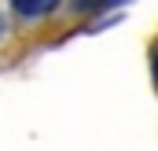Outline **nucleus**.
Returning <instances> with one entry per match:
<instances>
[{"label":"nucleus","instance_id":"2","mask_svg":"<svg viewBox=\"0 0 158 151\" xmlns=\"http://www.w3.org/2000/svg\"><path fill=\"white\" fill-rule=\"evenodd\" d=\"M107 0H74V7L77 11H96V7H103Z\"/></svg>","mask_w":158,"mask_h":151},{"label":"nucleus","instance_id":"1","mask_svg":"<svg viewBox=\"0 0 158 151\" xmlns=\"http://www.w3.org/2000/svg\"><path fill=\"white\" fill-rule=\"evenodd\" d=\"M59 4H63V0H11V11H15L19 19H44V15H52Z\"/></svg>","mask_w":158,"mask_h":151},{"label":"nucleus","instance_id":"4","mask_svg":"<svg viewBox=\"0 0 158 151\" xmlns=\"http://www.w3.org/2000/svg\"><path fill=\"white\" fill-rule=\"evenodd\" d=\"M0 37H4V19H0Z\"/></svg>","mask_w":158,"mask_h":151},{"label":"nucleus","instance_id":"3","mask_svg":"<svg viewBox=\"0 0 158 151\" xmlns=\"http://www.w3.org/2000/svg\"><path fill=\"white\" fill-rule=\"evenodd\" d=\"M155 88H158V52H155Z\"/></svg>","mask_w":158,"mask_h":151}]
</instances>
